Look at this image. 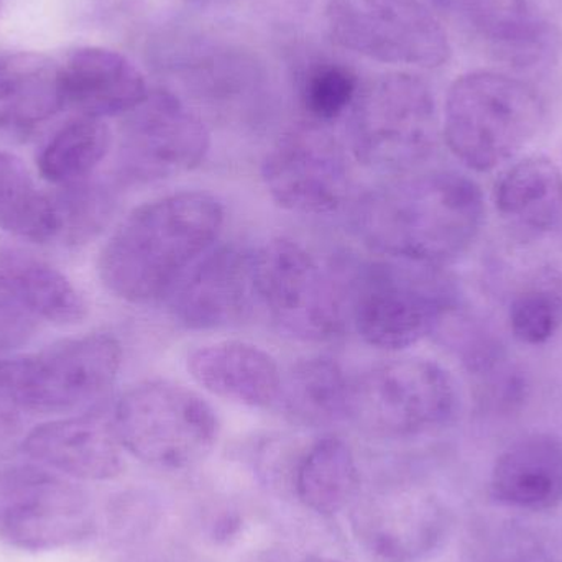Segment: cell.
Instances as JSON below:
<instances>
[{
	"instance_id": "4fadbf2b",
	"label": "cell",
	"mask_w": 562,
	"mask_h": 562,
	"mask_svg": "<svg viewBox=\"0 0 562 562\" xmlns=\"http://www.w3.org/2000/svg\"><path fill=\"white\" fill-rule=\"evenodd\" d=\"M85 494L33 465L0 472V535L20 550L68 547L91 533Z\"/></svg>"
},
{
	"instance_id": "8fae6325",
	"label": "cell",
	"mask_w": 562,
	"mask_h": 562,
	"mask_svg": "<svg viewBox=\"0 0 562 562\" xmlns=\"http://www.w3.org/2000/svg\"><path fill=\"white\" fill-rule=\"evenodd\" d=\"M211 137L200 115L170 91H150L125 114L119 142V178L128 184L180 177L203 164Z\"/></svg>"
},
{
	"instance_id": "f546056e",
	"label": "cell",
	"mask_w": 562,
	"mask_h": 562,
	"mask_svg": "<svg viewBox=\"0 0 562 562\" xmlns=\"http://www.w3.org/2000/svg\"><path fill=\"white\" fill-rule=\"evenodd\" d=\"M492 562H553L550 554L527 537H512L495 551Z\"/></svg>"
},
{
	"instance_id": "e0dca14e",
	"label": "cell",
	"mask_w": 562,
	"mask_h": 562,
	"mask_svg": "<svg viewBox=\"0 0 562 562\" xmlns=\"http://www.w3.org/2000/svg\"><path fill=\"white\" fill-rule=\"evenodd\" d=\"M187 369L211 395L252 408L276 403L283 382L277 360L262 347L244 340L198 347L188 353Z\"/></svg>"
},
{
	"instance_id": "4dcf8cb0",
	"label": "cell",
	"mask_w": 562,
	"mask_h": 562,
	"mask_svg": "<svg viewBox=\"0 0 562 562\" xmlns=\"http://www.w3.org/2000/svg\"><path fill=\"white\" fill-rule=\"evenodd\" d=\"M16 408L0 398V432L13 431L16 426Z\"/></svg>"
},
{
	"instance_id": "cb8c5ba5",
	"label": "cell",
	"mask_w": 562,
	"mask_h": 562,
	"mask_svg": "<svg viewBox=\"0 0 562 562\" xmlns=\"http://www.w3.org/2000/svg\"><path fill=\"white\" fill-rule=\"evenodd\" d=\"M0 229L36 244L59 236L52 194L40 191L25 164L7 151H0Z\"/></svg>"
},
{
	"instance_id": "7402d4cb",
	"label": "cell",
	"mask_w": 562,
	"mask_h": 562,
	"mask_svg": "<svg viewBox=\"0 0 562 562\" xmlns=\"http://www.w3.org/2000/svg\"><path fill=\"white\" fill-rule=\"evenodd\" d=\"M479 35L505 61L533 66L553 48V30L535 0H465Z\"/></svg>"
},
{
	"instance_id": "603a6c76",
	"label": "cell",
	"mask_w": 562,
	"mask_h": 562,
	"mask_svg": "<svg viewBox=\"0 0 562 562\" xmlns=\"http://www.w3.org/2000/svg\"><path fill=\"white\" fill-rule=\"evenodd\" d=\"M352 376L329 357L300 360L281 382L279 400L284 413L310 425L349 418Z\"/></svg>"
},
{
	"instance_id": "83f0119b",
	"label": "cell",
	"mask_w": 562,
	"mask_h": 562,
	"mask_svg": "<svg viewBox=\"0 0 562 562\" xmlns=\"http://www.w3.org/2000/svg\"><path fill=\"white\" fill-rule=\"evenodd\" d=\"M359 91L352 69L340 63H314L301 79V104L314 121L330 122L349 112Z\"/></svg>"
},
{
	"instance_id": "4316f807",
	"label": "cell",
	"mask_w": 562,
	"mask_h": 562,
	"mask_svg": "<svg viewBox=\"0 0 562 562\" xmlns=\"http://www.w3.org/2000/svg\"><path fill=\"white\" fill-rule=\"evenodd\" d=\"M59 220L58 239L71 246L94 239L114 216L117 198L108 184L79 181L53 196Z\"/></svg>"
},
{
	"instance_id": "d4e9b609",
	"label": "cell",
	"mask_w": 562,
	"mask_h": 562,
	"mask_svg": "<svg viewBox=\"0 0 562 562\" xmlns=\"http://www.w3.org/2000/svg\"><path fill=\"white\" fill-rule=\"evenodd\" d=\"M111 145L112 134L104 119L79 115L63 125L40 151V175L59 187L88 180Z\"/></svg>"
},
{
	"instance_id": "6da1fadb",
	"label": "cell",
	"mask_w": 562,
	"mask_h": 562,
	"mask_svg": "<svg viewBox=\"0 0 562 562\" xmlns=\"http://www.w3.org/2000/svg\"><path fill=\"white\" fill-rule=\"evenodd\" d=\"M484 217V194L474 180L456 171H426L363 194L352 226L380 256L445 267L471 249Z\"/></svg>"
},
{
	"instance_id": "ba28073f",
	"label": "cell",
	"mask_w": 562,
	"mask_h": 562,
	"mask_svg": "<svg viewBox=\"0 0 562 562\" xmlns=\"http://www.w3.org/2000/svg\"><path fill=\"white\" fill-rule=\"evenodd\" d=\"M254 291L272 319L306 342L344 333L346 294L316 257L296 240H270L252 259Z\"/></svg>"
},
{
	"instance_id": "44dd1931",
	"label": "cell",
	"mask_w": 562,
	"mask_h": 562,
	"mask_svg": "<svg viewBox=\"0 0 562 562\" xmlns=\"http://www.w3.org/2000/svg\"><path fill=\"white\" fill-rule=\"evenodd\" d=\"M0 294L33 319L58 326H75L88 316L85 297L65 273L19 250L0 249Z\"/></svg>"
},
{
	"instance_id": "8992f818",
	"label": "cell",
	"mask_w": 562,
	"mask_h": 562,
	"mask_svg": "<svg viewBox=\"0 0 562 562\" xmlns=\"http://www.w3.org/2000/svg\"><path fill=\"white\" fill-rule=\"evenodd\" d=\"M122 366L111 334L61 340L29 356L0 360V398L30 413H68L111 392Z\"/></svg>"
},
{
	"instance_id": "9c48e42d",
	"label": "cell",
	"mask_w": 562,
	"mask_h": 562,
	"mask_svg": "<svg viewBox=\"0 0 562 562\" xmlns=\"http://www.w3.org/2000/svg\"><path fill=\"white\" fill-rule=\"evenodd\" d=\"M458 405V385L445 367L405 357L352 376L349 418L385 435H418L448 423Z\"/></svg>"
},
{
	"instance_id": "1f68e13d",
	"label": "cell",
	"mask_w": 562,
	"mask_h": 562,
	"mask_svg": "<svg viewBox=\"0 0 562 562\" xmlns=\"http://www.w3.org/2000/svg\"><path fill=\"white\" fill-rule=\"evenodd\" d=\"M201 2H227V0H201Z\"/></svg>"
},
{
	"instance_id": "5b68a950",
	"label": "cell",
	"mask_w": 562,
	"mask_h": 562,
	"mask_svg": "<svg viewBox=\"0 0 562 562\" xmlns=\"http://www.w3.org/2000/svg\"><path fill=\"white\" fill-rule=\"evenodd\" d=\"M350 151L382 173L415 171L435 154L438 112L419 76L393 72L360 88L347 117Z\"/></svg>"
},
{
	"instance_id": "ffe728a7",
	"label": "cell",
	"mask_w": 562,
	"mask_h": 562,
	"mask_svg": "<svg viewBox=\"0 0 562 562\" xmlns=\"http://www.w3.org/2000/svg\"><path fill=\"white\" fill-rule=\"evenodd\" d=\"M492 492L502 504L547 510L562 502V441L550 435L520 439L498 458Z\"/></svg>"
},
{
	"instance_id": "d6986e66",
	"label": "cell",
	"mask_w": 562,
	"mask_h": 562,
	"mask_svg": "<svg viewBox=\"0 0 562 562\" xmlns=\"http://www.w3.org/2000/svg\"><path fill=\"white\" fill-rule=\"evenodd\" d=\"M494 203L518 236H548L562 223V171L550 158H524L498 178Z\"/></svg>"
},
{
	"instance_id": "7c38bea8",
	"label": "cell",
	"mask_w": 562,
	"mask_h": 562,
	"mask_svg": "<svg viewBox=\"0 0 562 562\" xmlns=\"http://www.w3.org/2000/svg\"><path fill=\"white\" fill-rule=\"evenodd\" d=\"M262 180L279 206L304 216L336 213L352 184L346 150L316 124L281 135L263 160Z\"/></svg>"
},
{
	"instance_id": "9a60e30c",
	"label": "cell",
	"mask_w": 562,
	"mask_h": 562,
	"mask_svg": "<svg viewBox=\"0 0 562 562\" xmlns=\"http://www.w3.org/2000/svg\"><path fill=\"white\" fill-rule=\"evenodd\" d=\"M61 81L66 108L86 117L128 114L150 92L127 56L102 46L72 49L61 61Z\"/></svg>"
},
{
	"instance_id": "ac0fdd59",
	"label": "cell",
	"mask_w": 562,
	"mask_h": 562,
	"mask_svg": "<svg viewBox=\"0 0 562 562\" xmlns=\"http://www.w3.org/2000/svg\"><path fill=\"white\" fill-rule=\"evenodd\" d=\"M63 109L61 61L38 52L0 56V131L32 134Z\"/></svg>"
},
{
	"instance_id": "2e32d148",
	"label": "cell",
	"mask_w": 562,
	"mask_h": 562,
	"mask_svg": "<svg viewBox=\"0 0 562 562\" xmlns=\"http://www.w3.org/2000/svg\"><path fill=\"white\" fill-rule=\"evenodd\" d=\"M117 441L114 426L89 413L36 426L23 441V451L69 477L104 481L121 471Z\"/></svg>"
},
{
	"instance_id": "484cf974",
	"label": "cell",
	"mask_w": 562,
	"mask_h": 562,
	"mask_svg": "<svg viewBox=\"0 0 562 562\" xmlns=\"http://www.w3.org/2000/svg\"><path fill=\"white\" fill-rule=\"evenodd\" d=\"M352 452L340 439L326 438L307 452L297 469V492L310 507L336 512L356 488Z\"/></svg>"
},
{
	"instance_id": "7a4b0ae2",
	"label": "cell",
	"mask_w": 562,
	"mask_h": 562,
	"mask_svg": "<svg viewBox=\"0 0 562 562\" xmlns=\"http://www.w3.org/2000/svg\"><path fill=\"white\" fill-rule=\"evenodd\" d=\"M223 224V203L206 191L148 201L135 207L102 247L99 279L125 303L161 300L216 244Z\"/></svg>"
},
{
	"instance_id": "30bf717a",
	"label": "cell",
	"mask_w": 562,
	"mask_h": 562,
	"mask_svg": "<svg viewBox=\"0 0 562 562\" xmlns=\"http://www.w3.org/2000/svg\"><path fill=\"white\" fill-rule=\"evenodd\" d=\"M327 30L337 45L390 65L439 68L448 33L422 0H329Z\"/></svg>"
},
{
	"instance_id": "277c9868",
	"label": "cell",
	"mask_w": 562,
	"mask_h": 562,
	"mask_svg": "<svg viewBox=\"0 0 562 562\" xmlns=\"http://www.w3.org/2000/svg\"><path fill=\"white\" fill-rule=\"evenodd\" d=\"M543 117V102L527 82L502 72H468L446 95L442 135L459 161L485 173L520 154Z\"/></svg>"
},
{
	"instance_id": "f1b7e54d",
	"label": "cell",
	"mask_w": 562,
	"mask_h": 562,
	"mask_svg": "<svg viewBox=\"0 0 562 562\" xmlns=\"http://www.w3.org/2000/svg\"><path fill=\"white\" fill-rule=\"evenodd\" d=\"M508 323L518 342L547 344L562 326V288L535 283L515 294L508 307Z\"/></svg>"
},
{
	"instance_id": "52a82bcc",
	"label": "cell",
	"mask_w": 562,
	"mask_h": 562,
	"mask_svg": "<svg viewBox=\"0 0 562 562\" xmlns=\"http://www.w3.org/2000/svg\"><path fill=\"white\" fill-rule=\"evenodd\" d=\"M112 426L132 454L165 468L200 461L220 431L210 403L171 382H147L128 390L115 405Z\"/></svg>"
},
{
	"instance_id": "3957f363",
	"label": "cell",
	"mask_w": 562,
	"mask_h": 562,
	"mask_svg": "<svg viewBox=\"0 0 562 562\" xmlns=\"http://www.w3.org/2000/svg\"><path fill=\"white\" fill-rule=\"evenodd\" d=\"M347 293V314L363 342L392 352L436 333L458 306V288L442 267L406 260L360 263Z\"/></svg>"
},
{
	"instance_id": "5bb4252c",
	"label": "cell",
	"mask_w": 562,
	"mask_h": 562,
	"mask_svg": "<svg viewBox=\"0 0 562 562\" xmlns=\"http://www.w3.org/2000/svg\"><path fill=\"white\" fill-rule=\"evenodd\" d=\"M254 254L237 246L211 247L170 291V313L193 330L239 323L254 294Z\"/></svg>"
}]
</instances>
